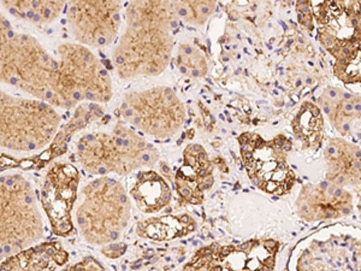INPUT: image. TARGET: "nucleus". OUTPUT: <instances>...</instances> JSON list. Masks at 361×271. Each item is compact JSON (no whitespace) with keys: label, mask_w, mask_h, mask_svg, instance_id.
Instances as JSON below:
<instances>
[{"label":"nucleus","mask_w":361,"mask_h":271,"mask_svg":"<svg viewBox=\"0 0 361 271\" xmlns=\"http://www.w3.org/2000/svg\"><path fill=\"white\" fill-rule=\"evenodd\" d=\"M127 25L112 56L116 73L123 80L158 76L171 61L176 16L171 1H133Z\"/></svg>","instance_id":"1"},{"label":"nucleus","mask_w":361,"mask_h":271,"mask_svg":"<svg viewBox=\"0 0 361 271\" xmlns=\"http://www.w3.org/2000/svg\"><path fill=\"white\" fill-rule=\"evenodd\" d=\"M58 62L37 39L16 33L1 15L0 78L35 99L54 105Z\"/></svg>","instance_id":"2"},{"label":"nucleus","mask_w":361,"mask_h":271,"mask_svg":"<svg viewBox=\"0 0 361 271\" xmlns=\"http://www.w3.org/2000/svg\"><path fill=\"white\" fill-rule=\"evenodd\" d=\"M76 158L87 173L102 177L151 168L159 160V152L134 129L119 124L112 132L83 136L76 145Z\"/></svg>","instance_id":"3"},{"label":"nucleus","mask_w":361,"mask_h":271,"mask_svg":"<svg viewBox=\"0 0 361 271\" xmlns=\"http://www.w3.org/2000/svg\"><path fill=\"white\" fill-rule=\"evenodd\" d=\"M130 211L123 185L112 177H98L82 189V199L76 210L80 234L92 245L111 246L127 228Z\"/></svg>","instance_id":"4"},{"label":"nucleus","mask_w":361,"mask_h":271,"mask_svg":"<svg viewBox=\"0 0 361 271\" xmlns=\"http://www.w3.org/2000/svg\"><path fill=\"white\" fill-rule=\"evenodd\" d=\"M58 70L54 107L109 103L112 81L102 61L86 46L66 42L57 49Z\"/></svg>","instance_id":"5"},{"label":"nucleus","mask_w":361,"mask_h":271,"mask_svg":"<svg viewBox=\"0 0 361 271\" xmlns=\"http://www.w3.org/2000/svg\"><path fill=\"white\" fill-rule=\"evenodd\" d=\"M61 126L54 105L39 99L0 93V144L17 152H33L52 144Z\"/></svg>","instance_id":"6"},{"label":"nucleus","mask_w":361,"mask_h":271,"mask_svg":"<svg viewBox=\"0 0 361 271\" xmlns=\"http://www.w3.org/2000/svg\"><path fill=\"white\" fill-rule=\"evenodd\" d=\"M45 233L37 197L21 174L1 176L0 183V246L8 258L34 246Z\"/></svg>","instance_id":"7"},{"label":"nucleus","mask_w":361,"mask_h":271,"mask_svg":"<svg viewBox=\"0 0 361 271\" xmlns=\"http://www.w3.org/2000/svg\"><path fill=\"white\" fill-rule=\"evenodd\" d=\"M238 144L247 175L255 187L279 197L292 192L296 176L288 163L293 144L287 136L265 140L255 133H243Z\"/></svg>","instance_id":"8"},{"label":"nucleus","mask_w":361,"mask_h":271,"mask_svg":"<svg viewBox=\"0 0 361 271\" xmlns=\"http://www.w3.org/2000/svg\"><path fill=\"white\" fill-rule=\"evenodd\" d=\"M117 114L136 131L159 140L173 138L185 121V105L166 86L128 93Z\"/></svg>","instance_id":"9"},{"label":"nucleus","mask_w":361,"mask_h":271,"mask_svg":"<svg viewBox=\"0 0 361 271\" xmlns=\"http://www.w3.org/2000/svg\"><path fill=\"white\" fill-rule=\"evenodd\" d=\"M279 252L276 240L211 243L195 252L183 271H274Z\"/></svg>","instance_id":"10"},{"label":"nucleus","mask_w":361,"mask_h":271,"mask_svg":"<svg viewBox=\"0 0 361 271\" xmlns=\"http://www.w3.org/2000/svg\"><path fill=\"white\" fill-rule=\"evenodd\" d=\"M118 1H73L66 18L78 44L102 49L110 45L118 34L122 21Z\"/></svg>","instance_id":"11"},{"label":"nucleus","mask_w":361,"mask_h":271,"mask_svg":"<svg viewBox=\"0 0 361 271\" xmlns=\"http://www.w3.org/2000/svg\"><path fill=\"white\" fill-rule=\"evenodd\" d=\"M78 168L69 163H54L46 173L42 205L57 236H69L74 229L73 210L78 199Z\"/></svg>","instance_id":"12"},{"label":"nucleus","mask_w":361,"mask_h":271,"mask_svg":"<svg viewBox=\"0 0 361 271\" xmlns=\"http://www.w3.org/2000/svg\"><path fill=\"white\" fill-rule=\"evenodd\" d=\"M295 204L296 212L307 222L345 217L353 211V198L348 191L326 180L305 185Z\"/></svg>","instance_id":"13"},{"label":"nucleus","mask_w":361,"mask_h":271,"mask_svg":"<svg viewBox=\"0 0 361 271\" xmlns=\"http://www.w3.org/2000/svg\"><path fill=\"white\" fill-rule=\"evenodd\" d=\"M214 182V165L205 148L202 145H189L183 153V163L175 177L180 205L202 204Z\"/></svg>","instance_id":"14"},{"label":"nucleus","mask_w":361,"mask_h":271,"mask_svg":"<svg viewBox=\"0 0 361 271\" xmlns=\"http://www.w3.org/2000/svg\"><path fill=\"white\" fill-rule=\"evenodd\" d=\"M325 180L341 186L361 185V148L341 138L330 139L324 151Z\"/></svg>","instance_id":"15"},{"label":"nucleus","mask_w":361,"mask_h":271,"mask_svg":"<svg viewBox=\"0 0 361 271\" xmlns=\"http://www.w3.org/2000/svg\"><path fill=\"white\" fill-rule=\"evenodd\" d=\"M68 259V252L58 241L37 243L5 258L1 271H54Z\"/></svg>","instance_id":"16"},{"label":"nucleus","mask_w":361,"mask_h":271,"mask_svg":"<svg viewBox=\"0 0 361 271\" xmlns=\"http://www.w3.org/2000/svg\"><path fill=\"white\" fill-rule=\"evenodd\" d=\"M130 197L144 214H157L171 200L168 182L154 171H141L130 189Z\"/></svg>","instance_id":"17"},{"label":"nucleus","mask_w":361,"mask_h":271,"mask_svg":"<svg viewBox=\"0 0 361 271\" xmlns=\"http://www.w3.org/2000/svg\"><path fill=\"white\" fill-rule=\"evenodd\" d=\"M103 114L104 107H102V104H80L75 110L73 119H70L69 122L58 132L52 144L49 145V147L46 150L45 152L39 157L42 164V163L44 164L49 163L54 158L62 156L68 148L71 136L80 132L83 128H86L93 121L100 119Z\"/></svg>","instance_id":"18"},{"label":"nucleus","mask_w":361,"mask_h":271,"mask_svg":"<svg viewBox=\"0 0 361 271\" xmlns=\"http://www.w3.org/2000/svg\"><path fill=\"white\" fill-rule=\"evenodd\" d=\"M195 230V221L187 215L149 218L137 226V235L151 240H173Z\"/></svg>","instance_id":"19"},{"label":"nucleus","mask_w":361,"mask_h":271,"mask_svg":"<svg viewBox=\"0 0 361 271\" xmlns=\"http://www.w3.org/2000/svg\"><path fill=\"white\" fill-rule=\"evenodd\" d=\"M293 133L305 150L319 147L324 134V119L320 107L306 102L293 119Z\"/></svg>","instance_id":"20"},{"label":"nucleus","mask_w":361,"mask_h":271,"mask_svg":"<svg viewBox=\"0 0 361 271\" xmlns=\"http://www.w3.org/2000/svg\"><path fill=\"white\" fill-rule=\"evenodd\" d=\"M1 5L8 10L10 15L20 21L30 25H42L54 22L63 8L64 1H25V0H4Z\"/></svg>","instance_id":"21"},{"label":"nucleus","mask_w":361,"mask_h":271,"mask_svg":"<svg viewBox=\"0 0 361 271\" xmlns=\"http://www.w3.org/2000/svg\"><path fill=\"white\" fill-rule=\"evenodd\" d=\"M176 20L188 25L202 27L211 15L216 11L217 3L214 1H171Z\"/></svg>","instance_id":"22"},{"label":"nucleus","mask_w":361,"mask_h":271,"mask_svg":"<svg viewBox=\"0 0 361 271\" xmlns=\"http://www.w3.org/2000/svg\"><path fill=\"white\" fill-rule=\"evenodd\" d=\"M177 68L190 78H202L207 71V59L197 46L182 44L176 57Z\"/></svg>","instance_id":"23"},{"label":"nucleus","mask_w":361,"mask_h":271,"mask_svg":"<svg viewBox=\"0 0 361 271\" xmlns=\"http://www.w3.org/2000/svg\"><path fill=\"white\" fill-rule=\"evenodd\" d=\"M334 75L347 85H361V40L357 42L348 57L335 62Z\"/></svg>","instance_id":"24"},{"label":"nucleus","mask_w":361,"mask_h":271,"mask_svg":"<svg viewBox=\"0 0 361 271\" xmlns=\"http://www.w3.org/2000/svg\"><path fill=\"white\" fill-rule=\"evenodd\" d=\"M64 271H105L102 264L99 263L98 260L92 257L85 258L78 262V263L71 265Z\"/></svg>","instance_id":"25"},{"label":"nucleus","mask_w":361,"mask_h":271,"mask_svg":"<svg viewBox=\"0 0 361 271\" xmlns=\"http://www.w3.org/2000/svg\"><path fill=\"white\" fill-rule=\"evenodd\" d=\"M299 271H326V270H319V269H317V267H313L311 264L308 263L307 259H304V263L300 264L299 265Z\"/></svg>","instance_id":"26"},{"label":"nucleus","mask_w":361,"mask_h":271,"mask_svg":"<svg viewBox=\"0 0 361 271\" xmlns=\"http://www.w3.org/2000/svg\"><path fill=\"white\" fill-rule=\"evenodd\" d=\"M357 207H359V210H360V212H361V195H360V198H359V203H357Z\"/></svg>","instance_id":"27"}]
</instances>
